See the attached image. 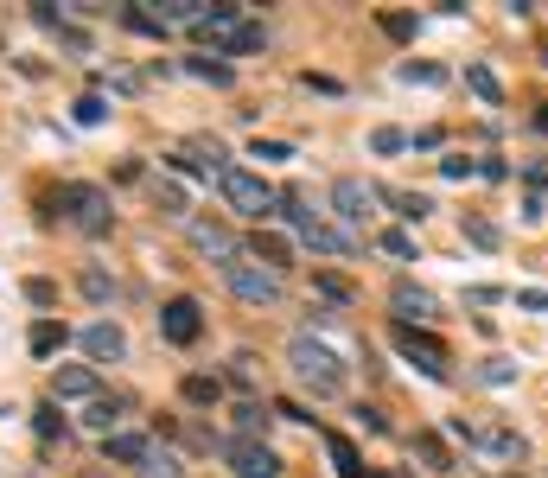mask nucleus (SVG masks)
<instances>
[{
	"mask_svg": "<svg viewBox=\"0 0 548 478\" xmlns=\"http://www.w3.org/2000/svg\"><path fill=\"white\" fill-rule=\"evenodd\" d=\"M185 71H192L198 83H230V64L224 58H185Z\"/></svg>",
	"mask_w": 548,
	"mask_h": 478,
	"instance_id": "obj_30",
	"label": "nucleus"
},
{
	"mask_svg": "<svg viewBox=\"0 0 548 478\" xmlns=\"http://www.w3.org/2000/svg\"><path fill=\"white\" fill-rule=\"evenodd\" d=\"M472 383H485V389H504V383H517V357H485V364L472 370Z\"/></svg>",
	"mask_w": 548,
	"mask_h": 478,
	"instance_id": "obj_24",
	"label": "nucleus"
},
{
	"mask_svg": "<svg viewBox=\"0 0 548 478\" xmlns=\"http://www.w3.org/2000/svg\"><path fill=\"white\" fill-rule=\"evenodd\" d=\"M147 447H153L147 434H109V440H102V453H109L115 466H141V459H147Z\"/></svg>",
	"mask_w": 548,
	"mask_h": 478,
	"instance_id": "obj_17",
	"label": "nucleus"
},
{
	"mask_svg": "<svg viewBox=\"0 0 548 478\" xmlns=\"http://www.w3.org/2000/svg\"><path fill=\"white\" fill-rule=\"evenodd\" d=\"M83 428H90V434H102V440H109V434H122V396H96V402H83Z\"/></svg>",
	"mask_w": 548,
	"mask_h": 478,
	"instance_id": "obj_14",
	"label": "nucleus"
},
{
	"mask_svg": "<svg viewBox=\"0 0 548 478\" xmlns=\"http://www.w3.org/2000/svg\"><path fill=\"white\" fill-rule=\"evenodd\" d=\"M134 478H185V459H179V447H160V440H153V447H147V459L134 466Z\"/></svg>",
	"mask_w": 548,
	"mask_h": 478,
	"instance_id": "obj_15",
	"label": "nucleus"
},
{
	"mask_svg": "<svg viewBox=\"0 0 548 478\" xmlns=\"http://www.w3.org/2000/svg\"><path fill=\"white\" fill-rule=\"evenodd\" d=\"M287 370H294V383H300L313 402L345 396V383H351L345 351H338V345H325V338H313V332H300L294 345H287Z\"/></svg>",
	"mask_w": 548,
	"mask_h": 478,
	"instance_id": "obj_1",
	"label": "nucleus"
},
{
	"mask_svg": "<svg viewBox=\"0 0 548 478\" xmlns=\"http://www.w3.org/2000/svg\"><path fill=\"white\" fill-rule=\"evenodd\" d=\"M313 287H319V294L332 300V306H351V281H338V275H313Z\"/></svg>",
	"mask_w": 548,
	"mask_h": 478,
	"instance_id": "obj_34",
	"label": "nucleus"
},
{
	"mask_svg": "<svg viewBox=\"0 0 548 478\" xmlns=\"http://www.w3.org/2000/svg\"><path fill=\"white\" fill-rule=\"evenodd\" d=\"M396 351L408 357V364L421 370V377H434V383H447L453 377V357H447V345H440L427 326H396Z\"/></svg>",
	"mask_w": 548,
	"mask_h": 478,
	"instance_id": "obj_4",
	"label": "nucleus"
},
{
	"mask_svg": "<svg viewBox=\"0 0 548 478\" xmlns=\"http://www.w3.org/2000/svg\"><path fill=\"white\" fill-rule=\"evenodd\" d=\"M466 236H472L478 249H498V243H504V230H498V224H485V217H466Z\"/></svg>",
	"mask_w": 548,
	"mask_h": 478,
	"instance_id": "obj_32",
	"label": "nucleus"
},
{
	"mask_svg": "<svg viewBox=\"0 0 548 478\" xmlns=\"http://www.w3.org/2000/svg\"><path fill=\"white\" fill-rule=\"evenodd\" d=\"M32 428H39V440H58V434H64V415H58V402H45L39 415H32Z\"/></svg>",
	"mask_w": 548,
	"mask_h": 478,
	"instance_id": "obj_33",
	"label": "nucleus"
},
{
	"mask_svg": "<svg viewBox=\"0 0 548 478\" xmlns=\"http://www.w3.org/2000/svg\"><path fill=\"white\" fill-rule=\"evenodd\" d=\"M376 249H383L389 262H408V255H415V236H408V230H383V236H376Z\"/></svg>",
	"mask_w": 548,
	"mask_h": 478,
	"instance_id": "obj_29",
	"label": "nucleus"
},
{
	"mask_svg": "<svg viewBox=\"0 0 548 478\" xmlns=\"http://www.w3.org/2000/svg\"><path fill=\"white\" fill-rule=\"evenodd\" d=\"M77 345H83V357H90V364H122V357H128V332L115 326V319H90Z\"/></svg>",
	"mask_w": 548,
	"mask_h": 478,
	"instance_id": "obj_10",
	"label": "nucleus"
},
{
	"mask_svg": "<svg viewBox=\"0 0 548 478\" xmlns=\"http://www.w3.org/2000/svg\"><path fill=\"white\" fill-rule=\"evenodd\" d=\"M268 421H274L268 402H243L236 408V440H268Z\"/></svg>",
	"mask_w": 548,
	"mask_h": 478,
	"instance_id": "obj_19",
	"label": "nucleus"
},
{
	"mask_svg": "<svg viewBox=\"0 0 548 478\" xmlns=\"http://www.w3.org/2000/svg\"><path fill=\"white\" fill-rule=\"evenodd\" d=\"M478 173V160H466V153H447L440 160V179H472Z\"/></svg>",
	"mask_w": 548,
	"mask_h": 478,
	"instance_id": "obj_37",
	"label": "nucleus"
},
{
	"mask_svg": "<svg viewBox=\"0 0 548 478\" xmlns=\"http://www.w3.org/2000/svg\"><path fill=\"white\" fill-rule=\"evenodd\" d=\"M58 211H64V224H71L77 236H109L115 224V211H109V192L102 185H58Z\"/></svg>",
	"mask_w": 548,
	"mask_h": 478,
	"instance_id": "obj_2",
	"label": "nucleus"
},
{
	"mask_svg": "<svg viewBox=\"0 0 548 478\" xmlns=\"http://www.w3.org/2000/svg\"><path fill=\"white\" fill-rule=\"evenodd\" d=\"M230 383H236V389H255V357H249V351L230 357Z\"/></svg>",
	"mask_w": 548,
	"mask_h": 478,
	"instance_id": "obj_38",
	"label": "nucleus"
},
{
	"mask_svg": "<svg viewBox=\"0 0 548 478\" xmlns=\"http://www.w3.org/2000/svg\"><path fill=\"white\" fill-rule=\"evenodd\" d=\"M64 338H71V332H64L58 319H39V326H32V338H26V345H32V357H58V351H64Z\"/></svg>",
	"mask_w": 548,
	"mask_h": 478,
	"instance_id": "obj_23",
	"label": "nucleus"
},
{
	"mask_svg": "<svg viewBox=\"0 0 548 478\" xmlns=\"http://www.w3.org/2000/svg\"><path fill=\"white\" fill-rule=\"evenodd\" d=\"M415 459L427 472H453V453H447V440H440V434H415Z\"/></svg>",
	"mask_w": 548,
	"mask_h": 478,
	"instance_id": "obj_22",
	"label": "nucleus"
},
{
	"mask_svg": "<svg viewBox=\"0 0 548 478\" xmlns=\"http://www.w3.org/2000/svg\"><path fill=\"white\" fill-rule=\"evenodd\" d=\"M389 204H396V217H408V224H421L427 211H434V198H421V192H383Z\"/></svg>",
	"mask_w": 548,
	"mask_h": 478,
	"instance_id": "obj_27",
	"label": "nucleus"
},
{
	"mask_svg": "<svg viewBox=\"0 0 548 478\" xmlns=\"http://www.w3.org/2000/svg\"><path fill=\"white\" fill-rule=\"evenodd\" d=\"M217 192H224V204L236 217H255V224H262V217H274V185L262 179V173H249V166H224V173H217Z\"/></svg>",
	"mask_w": 548,
	"mask_h": 478,
	"instance_id": "obj_3",
	"label": "nucleus"
},
{
	"mask_svg": "<svg viewBox=\"0 0 548 478\" xmlns=\"http://www.w3.org/2000/svg\"><path fill=\"white\" fill-rule=\"evenodd\" d=\"M71 115H77V128H96L102 115H109V102H102V96H83V102H77Z\"/></svg>",
	"mask_w": 548,
	"mask_h": 478,
	"instance_id": "obj_35",
	"label": "nucleus"
},
{
	"mask_svg": "<svg viewBox=\"0 0 548 478\" xmlns=\"http://www.w3.org/2000/svg\"><path fill=\"white\" fill-rule=\"evenodd\" d=\"M466 90H472L478 102H485V109H498V102H504V83L491 77L485 64H466Z\"/></svg>",
	"mask_w": 548,
	"mask_h": 478,
	"instance_id": "obj_21",
	"label": "nucleus"
},
{
	"mask_svg": "<svg viewBox=\"0 0 548 478\" xmlns=\"http://www.w3.org/2000/svg\"><path fill=\"white\" fill-rule=\"evenodd\" d=\"M179 396L192 402V408H217V402H224V383H217V377H204V370H192V377L179 383Z\"/></svg>",
	"mask_w": 548,
	"mask_h": 478,
	"instance_id": "obj_20",
	"label": "nucleus"
},
{
	"mask_svg": "<svg viewBox=\"0 0 548 478\" xmlns=\"http://www.w3.org/2000/svg\"><path fill=\"white\" fill-rule=\"evenodd\" d=\"M383 32L389 39H415V20H408V13H383Z\"/></svg>",
	"mask_w": 548,
	"mask_h": 478,
	"instance_id": "obj_39",
	"label": "nucleus"
},
{
	"mask_svg": "<svg viewBox=\"0 0 548 478\" xmlns=\"http://www.w3.org/2000/svg\"><path fill=\"white\" fill-rule=\"evenodd\" d=\"M198 332H204V313H198L192 294H179V300L160 306V338H166V345H198Z\"/></svg>",
	"mask_w": 548,
	"mask_h": 478,
	"instance_id": "obj_9",
	"label": "nucleus"
},
{
	"mask_svg": "<svg viewBox=\"0 0 548 478\" xmlns=\"http://www.w3.org/2000/svg\"><path fill=\"white\" fill-rule=\"evenodd\" d=\"M389 306H396L402 326H434V319H440V300L427 294V287H415V281H396V287H389Z\"/></svg>",
	"mask_w": 548,
	"mask_h": 478,
	"instance_id": "obj_12",
	"label": "nucleus"
},
{
	"mask_svg": "<svg viewBox=\"0 0 548 478\" xmlns=\"http://www.w3.org/2000/svg\"><path fill=\"white\" fill-rule=\"evenodd\" d=\"M536 128H542V134H548V102H542V109H536Z\"/></svg>",
	"mask_w": 548,
	"mask_h": 478,
	"instance_id": "obj_43",
	"label": "nucleus"
},
{
	"mask_svg": "<svg viewBox=\"0 0 548 478\" xmlns=\"http://www.w3.org/2000/svg\"><path fill=\"white\" fill-rule=\"evenodd\" d=\"M402 147H415L402 128H376V134H370V153H383V160H389V153H402Z\"/></svg>",
	"mask_w": 548,
	"mask_h": 478,
	"instance_id": "obj_31",
	"label": "nucleus"
},
{
	"mask_svg": "<svg viewBox=\"0 0 548 478\" xmlns=\"http://www.w3.org/2000/svg\"><path fill=\"white\" fill-rule=\"evenodd\" d=\"M192 249L204 255V262H217V268H236V262H243V243H236L230 224H192Z\"/></svg>",
	"mask_w": 548,
	"mask_h": 478,
	"instance_id": "obj_11",
	"label": "nucleus"
},
{
	"mask_svg": "<svg viewBox=\"0 0 548 478\" xmlns=\"http://www.w3.org/2000/svg\"><path fill=\"white\" fill-rule=\"evenodd\" d=\"M325 453H332V472L338 478H364V453H357L345 434H325Z\"/></svg>",
	"mask_w": 548,
	"mask_h": 478,
	"instance_id": "obj_18",
	"label": "nucleus"
},
{
	"mask_svg": "<svg viewBox=\"0 0 548 478\" xmlns=\"http://www.w3.org/2000/svg\"><path fill=\"white\" fill-rule=\"evenodd\" d=\"M517 306H523V313H548V294H542V287H523Z\"/></svg>",
	"mask_w": 548,
	"mask_h": 478,
	"instance_id": "obj_42",
	"label": "nucleus"
},
{
	"mask_svg": "<svg viewBox=\"0 0 548 478\" xmlns=\"http://www.w3.org/2000/svg\"><path fill=\"white\" fill-rule=\"evenodd\" d=\"M287 255H294V243H287V236H274V230H255V243H249V262H262V268H274V275H281V268H287Z\"/></svg>",
	"mask_w": 548,
	"mask_h": 478,
	"instance_id": "obj_16",
	"label": "nucleus"
},
{
	"mask_svg": "<svg viewBox=\"0 0 548 478\" xmlns=\"http://www.w3.org/2000/svg\"><path fill=\"white\" fill-rule=\"evenodd\" d=\"M466 447H472L478 459H523L529 440L510 428V421H472V440H466Z\"/></svg>",
	"mask_w": 548,
	"mask_h": 478,
	"instance_id": "obj_8",
	"label": "nucleus"
},
{
	"mask_svg": "<svg viewBox=\"0 0 548 478\" xmlns=\"http://www.w3.org/2000/svg\"><path fill=\"white\" fill-rule=\"evenodd\" d=\"M153 204H160L166 217H185V211H192V198H185L179 179H153Z\"/></svg>",
	"mask_w": 548,
	"mask_h": 478,
	"instance_id": "obj_25",
	"label": "nucleus"
},
{
	"mask_svg": "<svg viewBox=\"0 0 548 478\" xmlns=\"http://www.w3.org/2000/svg\"><path fill=\"white\" fill-rule=\"evenodd\" d=\"M224 466L236 478H281V453L268 440H224Z\"/></svg>",
	"mask_w": 548,
	"mask_h": 478,
	"instance_id": "obj_7",
	"label": "nucleus"
},
{
	"mask_svg": "<svg viewBox=\"0 0 548 478\" xmlns=\"http://www.w3.org/2000/svg\"><path fill=\"white\" fill-rule=\"evenodd\" d=\"M402 83H447V71H440V64H415V58H408L402 64Z\"/></svg>",
	"mask_w": 548,
	"mask_h": 478,
	"instance_id": "obj_36",
	"label": "nucleus"
},
{
	"mask_svg": "<svg viewBox=\"0 0 548 478\" xmlns=\"http://www.w3.org/2000/svg\"><path fill=\"white\" fill-rule=\"evenodd\" d=\"M122 26H128V32H141V39H160V32H166V20H160V13H147V7H128V13H122Z\"/></svg>",
	"mask_w": 548,
	"mask_h": 478,
	"instance_id": "obj_28",
	"label": "nucleus"
},
{
	"mask_svg": "<svg viewBox=\"0 0 548 478\" xmlns=\"http://www.w3.org/2000/svg\"><path fill=\"white\" fill-rule=\"evenodd\" d=\"M51 389H58L64 402H96L102 396V377H96V364H64L58 377H51Z\"/></svg>",
	"mask_w": 548,
	"mask_h": 478,
	"instance_id": "obj_13",
	"label": "nucleus"
},
{
	"mask_svg": "<svg viewBox=\"0 0 548 478\" xmlns=\"http://www.w3.org/2000/svg\"><path fill=\"white\" fill-rule=\"evenodd\" d=\"M26 300L32 306H51V300H58V287H51V281H26Z\"/></svg>",
	"mask_w": 548,
	"mask_h": 478,
	"instance_id": "obj_41",
	"label": "nucleus"
},
{
	"mask_svg": "<svg viewBox=\"0 0 548 478\" xmlns=\"http://www.w3.org/2000/svg\"><path fill=\"white\" fill-rule=\"evenodd\" d=\"M83 300H90V306H109L115 300V275H109V268H83Z\"/></svg>",
	"mask_w": 548,
	"mask_h": 478,
	"instance_id": "obj_26",
	"label": "nucleus"
},
{
	"mask_svg": "<svg viewBox=\"0 0 548 478\" xmlns=\"http://www.w3.org/2000/svg\"><path fill=\"white\" fill-rule=\"evenodd\" d=\"M376 204H383V192H376L370 179H357V173H345V179L332 185V217H338V224H351V230H364V224H370Z\"/></svg>",
	"mask_w": 548,
	"mask_h": 478,
	"instance_id": "obj_6",
	"label": "nucleus"
},
{
	"mask_svg": "<svg viewBox=\"0 0 548 478\" xmlns=\"http://www.w3.org/2000/svg\"><path fill=\"white\" fill-rule=\"evenodd\" d=\"M249 153H255V160H294V147H287V141H255Z\"/></svg>",
	"mask_w": 548,
	"mask_h": 478,
	"instance_id": "obj_40",
	"label": "nucleus"
},
{
	"mask_svg": "<svg viewBox=\"0 0 548 478\" xmlns=\"http://www.w3.org/2000/svg\"><path fill=\"white\" fill-rule=\"evenodd\" d=\"M224 287H230L243 306H281V294H287L281 275H274V268H262V262H249V255H243L236 268H224Z\"/></svg>",
	"mask_w": 548,
	"mask_h": 478,
	"instance_id": "obj_5",
	"label": "nucleus"
}]
</instances>
